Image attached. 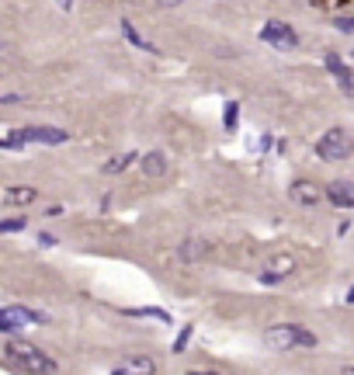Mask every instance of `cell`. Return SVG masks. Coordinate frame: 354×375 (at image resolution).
Segmentation results:
<instances>
[{"instance_id": "2", "label": "cell", "mask_w": 354, "mask_h": 375, "mask_svg": "<svg viewBox=\"0 0 354 375\" xmlns=\"http://www.w3.org/2000/svg\"><path fill=\"white\" fill-rule=\"evenodd\" d=\"M4 354L14 361V365H21L28 375H53L56 372V361L46 354L42 348H35V344H28L25 337H11L7 344H4Z\"/></svg>"}, {"instance_id": "19", "label": "cell", "mask_w": 354, "mask_h": 375, "mask_svg": "<svg viewBox=\"0 0 354 375\" xmlns=\"http://www.w3.org/2000/svg\"><path fill=\"white\" fill-rule=\"evenodd\" d=\"M28 230V219L25 215H14V219H0V237H7V233H21Z\"/></svg>"}, {"instance_id": "17", "label": "cell", "mask_w": 354, "mask_h": 375, "mask_svg": "<svg viewBox=\"0 0 354 375\" xmlns=\"http://www.w3.org/2000/svg\"><path fill=\"white\" fill-rule=\"evenodd\" d=\"M236 122H240V101H226V111H222V129H226V133H236Z\"/></svg>"}, {"instance_id": "26", "label": "cell", "mask_w": 354, "mask_h": 375, "mask_svg": "<svg viewBox=\"0 0 354 375\" xmlns=\"http://www.w3.org/2000/svg\"><path fill=\"white\" fill-rule=\"evenodd\" d=\"M56 4H59L63 11H70V7H73V0H56Z\"/></svg>"}, {"instance_id": "22", "label": "cell", "mask_w": 354, "mask_h": 375, "mask_svg": "<svg viewBox=\"0 0 354 375\" xmlns=\"http://www.w3.org/2000/svg\"><path fill=\"white\" fill-rule=\"evenodd\" d=\"M38 243H42V247H56V237H49V233H38Z\"/></svg>"}, {"instance_id": "9", "label": "cell", "mask_w": 354, "mask_h": 375, "mask_svg": "<svg viewBox=\"0 0 354 375\" xmlns=\"http://www.w3.org/2000/svg\"><path fill=\"white\" fill-rule=\"evenodd\" d=\"M323 66L333 73V81L340 83V91H344V94H351V91H354V73L344 66V59H340L337 53H327V56H323Z\"/></svg>"}, {"instance_id": "27", "label": "cell", "mask_w": 354, "mask_h": 375, "mask_svg": "<svg viewBox=\"0 0 354 375\" xmlns=\"http://www.w3.org/2000/svg\"><path fill=\"white\" fill-rule=\"evenodd\" d=\"M348 302H351V306H354V285H351V292H348Z\"/></svg>"}, {"instance_id": "13", "label": "cell", "mask_w": 354, "mask_h": 375, "mask_svg": "<svg viewBox=\"0 0 354 375\" xmlns=\"http://www.w3.org/2000/svg\"><path fill=\"white\" fill-rule=\"evenodd\" d=\"M122 375H157V361L146 358V354H136L122 365Z\"/></svg>"}, {"instance_id": "5", "label": "cell", "mask_w": 354, "mask_h": 375, "mask_svg": "<svg viewBox=\"0 0 354 375\" xmlns=\"http://www.w3.org/2000/svg\"><path fill=\"white\" fill-rule=\"evenodd\" d=\"M49 317L38 313V309H28V306H0V334H21L31 323H46Z\"/></svg>"}, {"instance_id": "25", "label": "cell", "mask_w": 354, "mask_h": 375, "mask_svg": "<svg viewBox=\"0 0 354 375\" xmlns=\"http://www.w3.org/2000/svg\"><path fill=\"white\" fill-rule=\"evenodd\" d=\"M157 4H160V7H177L181 0H157Z\"/></svg>"}, {"instance_id": "16", "label": "cell", "mask_w": 354, "mask_h": 375, "mask_svg": "<svg viewBox=\"0 0 354 375\" xmlns=\"http://www.w3.org/2000/svg\"><path fill=\"white\" fill-rule=\"evenodd\" d=\"M136 160H139L136 153H118V157H115V160H108L101 170H105V174H122V170H129Z\"/></svg>"}, {"instance_id": "8", "label": "cell", "mask_w": 354, "mask_h": 375, "mask_svg": "<svg viewBox=\"0 0 354 375\" xmlns=\"http://www.w3.org/2000/svg\"><path fill=\"white\" fill-rule=\"evenodd\" d=\"M292 271H296V257H292V254H278L271 264L261 271V282H264V285H271V282H281V278H288Z\"/></svg>"}, {"instance_id": "24", "label": "cell", "mask_w": 354, "mask_h": 375, "mask_svg": "<svg viewBox=\"0 0 354 375\" xmlns=\"http://www.w3.org/2000/svg\"><path fill=\"white\" fill-rule=\"evenodd\" d=\"M188 375H219V372H212V369H191Z\"/></svg>"}, {"instance_id": "28", "label": "cell", "mask_w": 354, "mask_h": 375, "mask_svg": "<svg viewBox=\"0 0 354 375\" xmlns=\"http://www.w3.org/2000/svg\"><path fill=\"white\" fill-rule=\"evenodd\" d=\"M344 375H354V365H348V369H344Z\"/></svg>"}, {"instance_id": "21", "label": "cell", "mask_w": 354, "mask_h": 375, "mask_svg": "<svg viewBox=\"0 0 354 375\" xmlns=\"http://www.w3.org/2000/svg\"><path fill=\"white\" fill-rule=\"evenodd\" d=\"M333 28H337V31H354V18H337Z\"/></svg>"}, {"instance_id": "7", "label": "cell", "mask_w": 354, "mask_h": 375, "mask_svg": "<svg viewBox=\"0 0 354 375\" xmlns=\"http://www.w3.org/2000/svg\"><path fill=\"white\" fill-rule=\"evenodd\" d=\"M288 198L296 205H320L323 202V188L313 185V181H296V185L288 188Z\"/></svg>"}, {"instance_id": "20", "label": "cell", "mask_w": 354, "mask_h": 375, "mask_svg": "<svg viewBox=\"0 0 354 375\" xmlns=\"http://www.w3.org/2000/svg\"><path fill=\"white\" fill-rule=\"evenodd\" d=\"M191 334H194V327H184V330H181V334H177V341H174V354H181V351L188 348V341H191Z\"/></svg>"}, {"instance_id": "23", "label": "cell", "mask_w": 354, "mask_h": 375, "mask_svg": "<svg viewBox=\"0 0 354 375\" xmlns=\"http://www.w3.org/2000/svg\"><path fill=\"white\" fill-rule=\"evenodd\" d=\"M18 101H21L18 94H7V98H0V105H18Z\"/></svg>"}, {"instance_id": "6", "label": "cell", "mask_w": 354, "mask_h": 375, "mask_svg": "<svg viewBox=\"0 0 354 375\" xmlns=\"http://www.w3.org/2000/svg\"><path fill=\"white\" fill-rule=\"evenodd\" d=\"M261 42H268V46L281 49V53H292L299 46V35H296V28L285 25V21H268L261 28Z\"/></svg>"}, {"instance_id": "3", "label": "cell", "mask_w": 354, "mask_h": 375, "mask_svg": "<svg viewBox=\"0 0 354 375\" xmlns=\"http://www.w3.org/2000/svg\"><path fill=\"white\" fill-rule=\"evenodd\" d=\"M264 348L278 351V354L296 348H316V334L299 327V323H274V327L264 330Z\"/></svg>"}, {"instance_id": "10", "label": "cell", "mask_w": 354, "mask_h": 375, "mask_svg": "<svg viewBox=\"0 0 354 375\" xmlns=\"http://www.w3.org/2000/svg\"><path fill=\"white\" fill-rule=\"evenodd\" d=\"M323 198H330V205H337V209H354V181H333V185H327Z\"/></svg>"}, {"instance_id": "4", "label": "cell", "mask_w": 354, "mask_h": 375, "mask_svg": "<svg viewBox=\"0 0 354 375\" xmlns=\"http://www.w3.org/2000/svg\"><path fill=\"white\" fill-rule=\"evenodd\" d=\"M354 153V139L348 129H327V133L316 139V157L327 163H337V160H348Z\"/></svg>"}, {"instance_id": "14", "label": "cell", "mask_w": 354, "mask_h": 375, "mask_svg": "<svg viewBox=\"0 0 354 375\" xmlns=\"http://www.w3.org/2000/svg\"><path fill=\"white\" fill-rule=\"evenodd\" d=\"M205 254H209V243L205 240H191L188 237V240L177 247V257H181V261H202Z\"/></svg>"}, {"instance_id": "11", "label": "cell", "mask_w": 354, "mask_h": 375, "mask_svg": "<svg viewBox=\"0 0 354 375\" xmlns=\"http://www.w3.org/2000/svg\"><path fill=\"white\" fill-rule=\"evenodd\" d=\"M0 202H4V205H31V202H38V188H31V185H11V188H4Z\"/></svg>"}, {"instance_id": "18", "label": "cell", "mask_w": 354, "mask_h": 375, "mask_svg": "<svg viewBox=\"0 0 354 375\" xmlns=\"http://www.w3.org/2000/svg\"><path fill=\"white\" fill-rule=\"evenodd\" d=\"M129 317H150V320H164V323H170L174 317L167 313V309H160V306H142V309H125Z\"/></svg>"}, {"instance_id": "1", "label": "cell", "mask_w": 354, "mask_h": 375, "mask_svg": "<svg viewBox=\"0 0 354 375\" xmlns=\"http://www.w3.org/2000/svg\"><path fill=\"white\" fill-rule=\"evenodd\" d=\"M70 143L66 129H56V125H21V129H11V135L0 139V150H25V146H63Z\"/></svg>"}, {"instance_id": "15", "label": "cell", "mask_w": 354, "mask_h": 375, "mask_svg": "<svg viewBox=\"0 0 354 375\" xmlns=\"http://www.w3.org/2000/svg\"><path fill=\"white\" fill-rule=\"evenodd\" d=\"M122 35H125V38H129V42H132L136 49H142V53H160V49L153 46V42H146V38L139 35L136 28H132V21H122Z\"/></svg>"}, {"instance_id": "12", "label": "cell", "mask_w": 354, "mask_h": 375, "mask_svg": "<svg viewBox=\"0 0 354 375\" xmlns=\"http://www.w3.org/2000/svg\"><path fill=\"white\" fill-rule=\"evenodd\" d=\"M139 170H142L146 178H164L167 174V153H160V150L142 153V157H139Z\"/></svg>"}]
</instances>
